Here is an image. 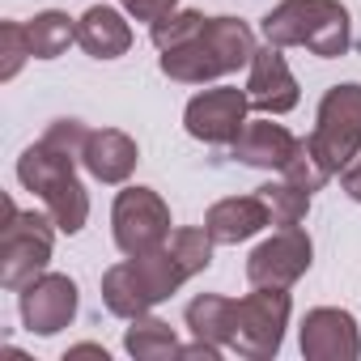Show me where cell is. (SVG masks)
<instances>
[{"label":"cell","mask_w":361,"mask_h":361,"mask_svg":"<svg viewBox=\"0 0 361 361\" xmlns=\"http://www.w3.org/2000/svg\"><path fill=\"white\" fill-rule=\"evenodd\" d=\"M30 35L22 22H0V81H13L30 60Z\"/></svg>","instance_id":"d4e9b609"},{"label":"cell","mask_w":361,"mask_h":361,"mask_svg":"<svg viewBox=\"0 0 361 361\" xmlns=\"http://www.w3.org/2000/svg\"><path fill=\"white\" fill-rule=\"evenodd\" d=\"M77 43H81L94 60H119V56L132 47V26L123 22L119 9L94 5V9H85L81 22H77Z\"/></svg>","instance_id":"e0dca14e"},{"label":"cell","mask_w":361,"mask_h":361,"mask_svg":"<svg viewBox=\"0 0 361 361\" xmlns=\"http://www.w3.org/2000/svg\"><path fill=\"white\" fill-rule=\"evenodd\" d=\"M234 157L243 166H259V170H285V161L298 153V136L281 123L268 119H247V128L238 132V140L230 145Z\"/></svg>","instance_id":"2e32d148"},{"label":"cell","mask_w":361,"mask_h":361,"mask_svg":"<svg viewBox=\"0 0 361 361\" xmlns=\"http://www.w3.org/2000/svg\"><path fill=\"white\" fill-rule=\"evenodd\" d=\"M26 35H30L35 60H56V56H64L77 43V22L68 13H60V9H47L35 22H26Z\"/></svg>","instance_id":"ffe728a7"},{"label":"cell","mask_w":361,"mask_h":361,"mask_svg":"<svg viewBox=\"0 0 361 361\" xmlns=\"http://www.w3.org/2000/svg\"><path fill=\"white\" fill-rule=\"evenodd\" d=\"M123 348L136 357V361H161V357H178V336L170 323L153 319V314H140L132 319V327L123 331Z\"/></svg>","instance_id":"d6986e66"},{"label":"cell","mask_w":361,"mask_h":361,"mask_svg":"<svg viewBox=\"0 0 361 361\" xmlns=\"http://www.w3.org/2000/svg\"><path fill=\"white\" fill-rule=\"evenodd\" d=\"M281 178H289V183H298L302 192H319L327 178H331V170L323 166V157L310 149V140H298V153L285 161V170H281Z\"/></svg>","instance_id":"cb8c5ba5"},{"label":"cell","mask_w":361,"mask_h":361,"mask_svg":"<svg viewBox=\"0 0 361 361\" xmlns=\"http://www.w3.org/2000/svg\"><path fill=\"white\" fill-rule=\"evenodd\" d=\"M264 39L272 47H306L323 60H336L348 51V9L340 0H281V5L259 22Z\"/></svg>","instance_id":"3957f363"},{"label":"cell","mask_w":361,"mask_h":361,"mask_svg":"<svg viewBox=\"0 0 361 361\" xmlns=\"http://www.w3.org/2000/svg\"><path fill=\"white\" fill-rule=\"evenodd\" d=\"M188 276L192 272L178 264V255L170 247H157L149 255H128L123 264L106 268V276H102V302L119 319H140L157 302H166Z\"/></svg>","instance_id":"277c9868"},{"label":"cell","mask_w":361,"mask_h":361,"mask_svg":"<svg viewBox=\"0 0 361 361\" xmlns=\"http://www.w3.org/2000/svg\"><path fill=\"white\" fill-rule=\"evenodd\" d=\"M178 9V0H123V13L128 18H136V22H157V18H166V13H174Z\"/></svg>","instance_id":"484cf974"},{"label":"cell","mask_w":361,"mask_h":361,"mask_svg":"<svg viewBox=\"0 0 361 361\" xmlns=\"http://www.w3.org/2000/svg\"><path fill=\"white\" fill-rule=\"evenodd\" d=\"M68 357H98V361H106V348L102 344H77V348H68Z\"/></svg>","instance_id":"83f0119b"},{"label":"cell","mask_w":361,"mask_h":361,"mask_svg":"<svg viewBox=\"0 0 361 361\" xmlns=\"http://www.w3.org/2000/svg\"><path fill=\"white\" fill-rule=\"evenodd\" d=\"M204 22H209V18L196 13V9H174V13H166V18H157V22L149 26V39H153L157 51H170V47H183L188 39H196Z\"/></svg>","instance_id":"7402d4cb"},{"label":"cell","mask_w":361,"mask_h":361,"mask_svg":"<svg viewBox=\"0 0 361 361\" xmlns=\"http://www.w3.org/2000/svg\"><path fill=\"white\" fill-rule=\"evenodd\" d=\"M247 98L259 115H285L298 106V81L281 56V47H255L251 56V77H247Z\"/></svg>","instance_id":"4fadbf2b"},{"label":"cell","mask_w":361,"mask_h":361,"mask_svg":"<svg viewBox=\"0 0 361 361\" xmlns=\"http://www.w3.org/2000/svg\"><path fill=\"white\" fill-rule=\"evenodd\" d=\"M264 226H272V213L268 204L255 196H230V200H217L209 213H204V230L213 234V243L221 247H238L247 238H255Z\"/></svg>","instance_id":"5bb4252c"},{"label":"cell","mask_w":361,"mask_h":361,"mask_svg":"<svg viewBox=\"0 0 361 361\" xmlns=\"http://www.w3.org/2000/svg\"><path fill=\"white\" fill-rule=\"evenodd\" d=\"M302 357L306 361H357L361 357V331L348 310L319 306L302 319Z\"/></svg>","instance_id":"7c38bea8"},{"label":"cell","mask_w":361,"mask_h":361,"mask_svg":"<svg viewBox=\"0 0 361 361\" xmlns=\"http://www.w3.org/2000/svg\"><path fill=\"white\" fill-rule=\"evenodd\" d=\"M247 111H251V98L247 90H234V85H217V90H204L188 102L183 111V123L196 140L204 145H234L238 132L247 128Z\"/></svg>","instance_id":"9c48e42d"},{"label":"cell","mask_w":361,"mask_h":361,"mask_svg":"<svg viewBox=\"0 0 361 361\" xmlns=\"http://www.w3.org/2000/svg\"><path fill=\"white\" fill-rule=\"evenodd\" d=\"M259 200L268 204L272 213V226L276 230H289V226H302L306 213H310V192H302L289 178H276V183H264L259 188Z\"/></svg>","instance_id":"44dd1931"},{"label":"cell","mask_w":361,"mask_h":361,"mask_svg":"<svg viewBox=\"0 0 361 361\" xmlns=\"http://www.w3.org/2000/svg\"><path fill=\"white\" fill-rule=\"evenodd\" d=\"M51 217V213H47ZM43 213H22L5 196V226H0V285L5 289H26L35 276L47 272L51 259V226Z\"/></svg>","instance_id":"5b68a950"},{"label":"cell","mask_w":361,"mask_h":361,"mask_svg":"<svg viewBox=\"0 0 361 361\" xmlns=\"http://www.w3.org/2000/svg\"><path fill=\"white\" fill-rule=\"evenodd\" d=\"M115 247L123 255H149L170 243V209L153 188H123L111 209Z\"/></svg>","instance_id":"ba28073f"},{"label":"cell","mask_w":361,"mask_h":361,"mask_svg":"<svg viewBox=\"0 0 361 361\" xmlns=\"http://www.w3.org/2000/svg\"><path fill=\"white\" fill-rule=\"evenodd\" d=\"M285 327H289V293L272 289V285H259L255 293H247L243 302H234V340H230V353L251 357V361H268V357L281 353Z\"/></svg>","instance_id":"52a82bcc"},{"label":"cell","mask_w":361,"mask_h":361,"mask_svg":"<svg viewBox=\"0 0 361 361\" xmlns=\"http://www.w3.org/2000/svg\"><path fill=\"white\" fill-rule=\"evenodd\" d=\"M188 327H192L196 340H209L217 348H230V340H234V298L200 293L188 306Z\"/></svg>","instance_id":"ac0fdd59"},{"label":"cell","mask_w":361,"mask_h":361,"mask_svg":"<svg viewBox=\"0 0 361 361\" xmlns=\"http://www.w3.org/2000/svg\"><path fill=\"white\" fill-rule=\"evenodd\" d=\"M166 247L178 255V264H183V268L196 276V272H204V268L213 264V247H217V243H213V234H209V230L183 226V230H174V234H170V243H166Z\"/></svg>","instance_id":"603a6c76"},{"label":"cell","mask_w":361,"mask_h":361,"mask_svg":"<svg viewBox=\"0 0 361 361\" xmlns=\"http://www.w3.org/2000/svg\"><path fill=\"white\" fill-rule=\"evenodd\" d=\"M340 183H344V192H348V196L361 204V153H357V157H353V161L340 170Z\"/></svg>","instance_id":"4316f807"},{"label":"cell","mask_w":361,"mask_h":361,"mask_svg":"<svg viewBox=\"0 0 361 361\" xmlns=\"http://www.w3.org/2000/svg\"><path fill=\"white\" fill-rule=\"evenodd\" d=\"M331 174H340L361 153V85H331L319 102L314 132L306 136Z\"/></svg>","instance_id":"8992f818"},{"label":"cell","mask_w":361,"mask_h":361,"mask_svg":"<svg viewBox=\"0 0 361 361\" xmlns=\"http://www.w3.org/2000/svg\"><path fill=\"white\" fill-rule=\"evenodd\" d=\"M310 234L302 226H289V230H276L268 243H259L247 259V281L251 289L259 285H272V289H289L306 268H310Z\"/></svg>","instance_id":"30bf717a"},{"label":"cell","mask_w":361,"mask_h":361,"mask_svg":"<svg viewBox=\"0 0 361 361\" xmlns=\"http://www.w3.org/2000/svg\"><path fill=\"white\" fill-rule=\"evenodd\" d=\"M77 161H81L77 153H68V149H60V145H51L43 136L18 157L22 188L43 200L56 230H64V234H77L90 221V196L81 188V178H77Z\"/></svg>","instance_id":"7a4b0ae2"},{"label":"cell","mask_w":361,"mask_h":361,"mask_svg":"<svg viewBox=\"0 0 361 361\" xmlns=\"http://www.w3.org/2000/svg\"><path fill=\"white\" fill-rule=\"evenodd\" d=\"M255 56V35L238 18H209L196 39L161 51V73L178 85H204L238 73Z\"/></svg>","instance_id":"6da1fadb"},{"label":"cell","mask_w":361,"mask_h":361,"mask_svg":"<svg viewBox=\"0 0 361 361\" xmlns=\"http://www.w3.org/2000/svg\"><path fill=\"white\" fill-rule=\"evenodd\" d=\"M18 310H22V323L35 336L64 331L77 319V285H73V276H60V272L35 276L26 289H18Z\"/></svg>","instance_id":"8fae6325"},{"label":"cell","mask_w":361,"mask_h":361,"mask_svg":"<svg viewBox=\"0 0 361 361\" xmlns=\"http://www.w3.org/2000/svg\"><path fill=\"white\" fill-rule=\"evenodd\" d=\"M140 161V149L128 132L119 128H98L90 132L85 140V153H81V166L98 178V183H128L132 170Z\"/></svg>","instance_id":"9a60e30c"}]
</instances>
